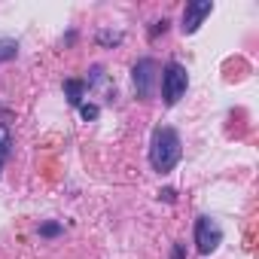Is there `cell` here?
Segmentation results:
<instances>
[{
    "mask_svg": "<svg viewBox=\"0 0 259 259\" xmlns=\"http://www.w3.org/2000/svg\"><path fill=\"white\" fill-rule=\"evenodd\" d=\"M183 156V144H180V135L174 132L171 125H159L153 132V141H150V165L159 171V174H168L177 168Z\"/></svg>",
    "mask_w": 259,
    "mask_h": 259,
    "instance_id": "1",
    "label": "cell"
},
{
    "mask_svg": "<svg viewBox=\"0 0 259 259\" xmlns=\"http://www.w3.org/2000/svg\"><path fill=\"white\" fill-rule=\"evenodd\" d=\"M189 89V76H186V67L180 61H168L165 73H162V98L168 107H174Z\"/></svg>",
    "mask_w": 259,
    "mask_h": 259,
    "instance_id": "2",
    "label": "cell"
},
{
    "mask_svg": "<svg viewBox=\"0 0 259 259\" xmlns=\"http://www.w3.org/2000/svg\"><path fill=\"white\" fill-rule=\"evenodd\" d=\"M132 82H135V92L138 98H153L156 92V82H159V64L153 58H141L135 67H132Z\"/></svg>",
    "mask_w": 259,
    "mask_h": 259,
    "instance_id": "3",
    "label": "cell"
},
{
    "mask_svg": "<svg viewBox=\"0 0 259 259\" xmlns=\"http://www.w3.org/2000/svg\"><path fill=\"white\" fill-rule=\"evenodd\" d=\"M195 244H198L201 256H210L223 244V226L213 217H198L195 220Z\"/></svg>",
    "mask_w": 259,
    "mask_h": 259,
    "instance_id": "4",
    "label": "cell"
},
{
    "mask_svg": "<svg viewBox=\"0 0 259 259\" xmlns=\"http://www.w3.org/2000/svg\"><path fill=\"white\" fill-rule=\"evenodd\" d=\"M213 13V4L210 0H189V4L183 7V34H195L201 25H204V19Z\"/></svg>",
    "mask_w": 259,
    "mask_h": 259,
    "instance_id": "5",
    "label": "cell"
},
{
    "mask_svg": "<svg viewBox=\"0 0 259 259\" xmlns=\"http://www.w3.org/2000/svg\"><path fill=\"white\" fill-rule=\"evenodd\" d=\"M64 98L70 107H79L85 98V79H64Z\"/></svg>",
    "mask_w": 259,
    "mask_h": 259,
    "instance_id": "6",
    "label": "cell"
},
{
    "mask_svg": "<svg viewBox=\"0 0 259 259\" xmlns=\"http://www.w3.org/2000/svg\"><path fill=\"white\" fill-rule=\"evenodd\" d=\"M10 150H13V135L7 125H0V171H4V165L10 159Z\"/></svg>",
    "mask_w": 259,
    "mask_h": 259,
    "instance_id": "7",
    "label": "cell"
},
{
    "mask_svg": "<svg viewBox=\"0 0 259 259\" xmlns=\"http://www.w3.org/2000/svg\"><path fill=\"white\" fill-rule=\"evenodd\" d=\"M16 55H19V43L10 40V37H0V64H4V61H13Z\"/></svg>",
    "mask_w": 259,
    "mask_h": 259,
    "instance_id": "8",
    "label": "cell"
},
{
    "mask_svg": "<svg viewBox=\"0 0 259 259\" xmlns=\"http://www.w3.org/2000/svg\"><path fill=\"white\" fill-rule=\"evenodd\" d=\"M98 43L113 49V46H119V43H122V34H119V31H98Z\"/></svg>",
    "mask_w": 259,
    "mask_h": 259,
    "instance_id": "9",
    "label": "cell"
},
{
    "mask_svg": "<svg viewBox=\"0 0 259 259\" xmlns=\"http://www.w3.org/2000/svg\"><path fill=\"white\" fill-rule=\"evenodd\" d=\"M76 110H79V116H82L85 122H95V119L101 116V107H98V104H85V101H82Z\"/></svg>",
    "mask_w": 259,
    "mask_h": 259,
    "instance_id": "10",
    "label": "cell"
},
{
    "mask_svg": "<svg viewBox=\"0 0 259 259\" xmlns=\"http://www.w3.org/2000/svg\"><path fill=\"white\" fill-rule=\"evenodd\" d=\"M40 235H43V238H55V235H61V223H43V226H40Z\"/></svg>",
    "mask_w": 259,
    "mask_h": 259,
    "instance_id": "11",
    "label": "cell"
},
{
    "mask_svg": "<svg viewBox=\"0 0 259 259\" xmlns=\"http://www.w3.org/2000/svg\"><path fill=\"white\" fill-rule=\"evenodd\" d=\"M165 31H168V19H162V22H156V25L150 28V37L156 40V37H159V34H165Z\"/></svg>",
    "mask_w": 259,
    "mask_h": 259,
    "instance_id": "12",
    "label": "cell"
},
{
    "mask_svg": "<svg viewBox=\"0 0 259 259\" xmlns=\"http://www.w3.org/2000/svg\"><path fill=\"white\" fill-rule=\"evenodd\" d=\"M159 198H165V201L171 204V201L177 198V192H174V189H162V192H159Z\"/></svg>",
    "mask_w": 259,
    "mask_h": 259,
    "instance_id": "13",
    "label": "cell"
},
{
    "mask_svg": "<svg viewBox=\"0 0 259 259\" xmlns=\"http://www.w3.org/2000/svg\"><path fill=\"white\" fill-rule=\"evenodd\" d=\"M171 259H186V253H183V244H174V253H171Z\"/></svg>",
    "mask_w": 259,
    "mask_h": 259,
    "instance_id": "14",
    "label": "cell"
}]
</instances>
